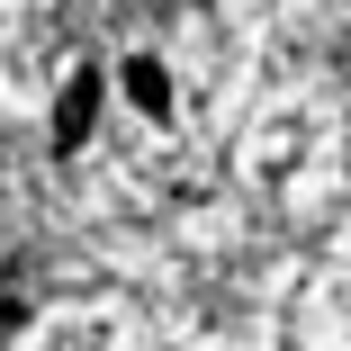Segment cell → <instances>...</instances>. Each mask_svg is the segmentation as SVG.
<instances>
[{
  "label": "cell",
  "mask_w": 351,
  "mask_h": 351,
  "mask_svg": "<svg viewBox=\"0 0 351 351\" xmlns=\"http://www.w3.org/2000/svg\"><path fill=\"white\" fill-rule=\"evenodd\" d=\"M117 90H126V108H135V117H154V126L171 117V73H162L154 54H126V63H117Z\"/></svg>",
  "instance_id": "6da1fadb"
},
{
  "label": "cell",
  "mask_w": 351,
  "mask_h": 351,
  "mask_svg": "<svg viewBox=\"0 0 351 351\" xmlns=\"http://www.w3.org/2000/svg\"><path fill=\"white\" fill-rule=\"evenodd\" d=\"M90 126H99V73H73V82H63V108H54V145L82 154Z\"/></svg>",
  "instance_id": "7a4b0ae2"
}]
</instances>
